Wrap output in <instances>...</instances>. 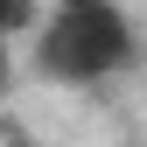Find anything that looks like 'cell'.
<instances>
[{
	"mask_svg": "<svg viewBox=\"0 0 147 147\" xmlns=\"http://www.w3.org/2000/svg\"><path fill=\"white\" fill-rule=\"evenodd\" d=\"M28 70L63 91H98L140 70V28L126 0H49L28 42Z\"/></svg>",
	"mask_w": 147,
	"mask_h": 147,
	"instance_id": "obj_1",
	"label": "cell"
},
{
	"mask_svg": "<svg viewBox=\"0 0 147 147\" xmlns=\"http://www.w3.org/2000/svg\"><path fill=\"white\" fill-rule=\"evenodd\" d=\"M42 14H49V0H0V35L14 49H28L35 28H42Z\"/></svg>",
	"mask_w": 147,
	"mask_h": 147,
	"instance_id": "obj_2",
	"label": "cell"
}]
</instances>
